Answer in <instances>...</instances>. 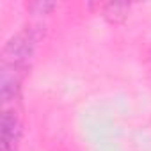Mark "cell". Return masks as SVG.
<instances>
[{"label": "cell", "mask_w": 151, "mask_h": 151, "mask_svg": "<svg viewBox=\"0 0 151 151\" xmlns=\"http://www.w3.org/2000/svg\"><path fill=\"white\" fill-rule=\"evenodd\" d=\"M22 139V119L16 105L4 107L2 114V151H16Z\"/></svg>", "instance_id": "cell-1"}, {"label": "cell", "mask_w": 151, "mask_h": 151, "mask_svg": "<svg viewBox=\"0 0 151 151\" xmlns=\"http://www.w3.org/2000/svg\"><path fill=\"white\" fill-rule=\"evenodd\" d=\"M98 9L101 11V16L107 18L109 22L112 23H121L126 16H128V11H130V6L128 4H98Z\"/></svg>", "instance_id": "cell-2"}]
</instances>
